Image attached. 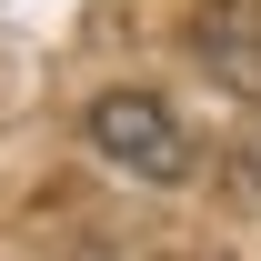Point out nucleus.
Masks as SVG:
<instances>
[{
  "instance_id": "f257e3e1",
  "label": "nucleus",
  "mask_w": 261,
  "mask_h": 261,
  "mask_svg": "<svg viewBox=\"0 0 261 261\" xmlns=\"http://www.w3.org/2000/svg\"><path fill=\"white\" fill-rule=\"evenodd\" d=\"M81 130H91L100 161L130 171V181H181V171H191V141H181V121L161 111V91H100Z\"/></svg>"
},
{
  "instance_id": "f03ea898",
  "label": "nucleus",
  "mask_w": 261,
  "mask_h": 261,
  "mask_svg": "<svg viewBox=\"0 0 261 261\" xmlns=\"http://www.w3.org/2000/svg\"><path fill=\"white\" fill-rule=\"evenodd\" d=\"M181 261H231V251H181Z\"/></svg>"
}]
</instances>
